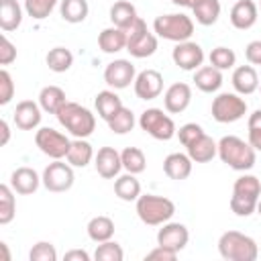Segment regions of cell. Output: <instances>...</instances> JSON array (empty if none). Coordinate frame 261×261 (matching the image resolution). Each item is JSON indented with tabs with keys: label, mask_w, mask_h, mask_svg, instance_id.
Listing matches in <instances>:
<instances>
[{
	"label": "cell",
	"mask_w": 261,
	"mask_h": 261,
	"mask_svg": "<svg viewBox=\"0 0 261 261\" xmlns=\"http://www.w3.org/2000/svg\"><path fill=\"white\" fill-rule=\"evenodd\" d=\"M192 102V88L186 82H175L171 84L165 94H163V108L169 114H179L184 112Z\"/></svg>",
	"instance_id": "cell-16"
},
{
	"label": "cell",
	"mask_w": 261,
	"mask_h": 261,
	"mask_svg": "<svg viewBox=\"0 0 261 261\" xmlns=\"http://www.w3.org/2000/svg\"><path fill=\"white\" fill-rule=\"evenodd\" d=\"M94 167H96L98 175L104 177V179L118 177V173L122 169L120 153L114 147H100L98 153H96V157H94Z\"/></svg>",
	"instance_id": "cell-17"
},
{
	"label": "cell",
	"mask_w": 261,
	"mask_h": 261,
	"mask_svg": "<svg viewBox=\"0 0 261 261\" xmlns=\"http://www.w3.org/2000/svg\"><path fill=\"white\" fill-rule=\"evenodd\" d=\"M186 151H188V155H190V159L194 163H208L218 155V143L204 133L196 141H192L186 147Z\"/></svg>",
	"instance_id": "cell-23"
},
{
	"label": "cell",
	"mask_w": 261,
	"mask_h": 261,
	"mask_svg": "<svg viewBox=\"0 0 261 261\" xmlns=\"http://www.w3.org/2000/svg\"><path fill=\"white\" fill-rule=\"evenodd\" d=\"M29 259L31 261H57V251L53 247V243L49 241H39L33 245V249L29 251Z\"/></svg>",
	"instance_id": "cell-43"
},
{
	"label": "cell",
	"mask_w": 261,
	"mask_h": 261,
	"mask_svg": "<svg viewBox=\"0 0 261 261\" xmlns=\"http://www.w3.org/2000/svg\"><path fill=\"white\" fill-rule=\"evenodd\" d=\"M114 194L124 202H137V198L141 196V181L135 173L126 171L124 175H118L114 179Z\"/></svg>",
	"instance_id": "cell-30"
},
{
	"label": "cell",
	"mask_w": 261,
	"mask_h": 261,
	"mask_svg": "<svg viewBox=\"0 0 261 261\" xmlns=\"http://www.w3.org/2000/svg\"><path fill=\"white\" fill-rule=\"evenodd\" d=\"M45 63H47V67L51 71L63 73L73 65V53L69 49H65V47H53L45 55Z\"/></svg>",
	"instance_id": "cell-35"
},
{
	"label": "cell",
	"mask_w": 261,
	"mask_h": 261,
	"mask_svg": "<svg viewBox=\"0 0 261 261\" xmlns=\"http://www.w3.org/2000/svg\"><path fill=\"white\" fill-rule=\"evenodd\" d=\"M135 94L141 100H155L163 92V75L157 69H143L135 77Z\"/></svg>",
	"instance_id": "cell-15"
},
{
	"label": "cell",
	"mask_w": 261,
	"mask_h": 261,
	"mask_svg": "<svg viewBox=\"0 0 261 261\" xmlns=\"http://www.w3.org/2000/svg\"><path fill=\"white\" fill-rule=\"evenodd\" d=\"M261 198V181L255 175H241L234 179L232 184V196H230V210L241 216L247 218L253 212H257V202Z\"/></svg>",
	"instance_id": "cell-3"
},
{
	"label": "cell",
	"mask_w": 261,
	"mask_h": 261,
	"mask_svg": "<svg viewBox=\"0 0 261 261\" xmlns=\"http://www.w3.org/2000/svg\"><path fill=\"white\" fill-rule=\"evenodd\" d=\"M0 249H2V253H4V261H10V253H8L6 243H0Z\"/></svg>",
	"instance_id": "cell-52"
},
{
	"label": "cell",
	"mask_w": 261,
	"mask_h": 261,
	"mask_svg": "<svg viewBox=\"0 0 261 261\" xmlns=\"http://www.w3.org/2000/svg\"><path fill=\"white\" fill-rule=\"evenodd\" d=\"M137 18H139L137 8H135V4L128 2V0H118V2H114V4L110 6V22H112L114 27H118V29L128 31V29L135 24Z\"/></svg>",
	"instance_id": "cell-26"
},
{
	"label": "cell",
	"mask_w": 261,
	"mask_h": 261,
	"mask_svg": "<svg viewBox=\"0 0 261 261\" xmlns=\"http://www.w3.org/2000/svg\"><path fill=\"white\" fill-rule=\"evenodd\" d=\"M175 6H181V8H192L196 4V0H171Z\"/></svg>",
	"instance_id": "cell-51"
},
{
	"label": "cell",
	"mask_w": 261,
	"mask_h": 261,
	"mask_svg": "<svg viewBox=\"0 0 261 261\" xmlns=\"http://www.w3.org/2000/svg\"><path fill=\"white\" fill-rule=\"evenodd\" d=\"M171 59H173V63L179 69H184V71H196L204 63V49L198 43H194V41H184V43H177L173 47Z\"/></svg>",
	"instance_id": "cell-13"
},
{
	"label": "cell",
	"mask_w": 261,
	"mask_h": 261,
	"mask_svg": "<svg viewBox=\"0 0 261 261\" xmlns=\"http://www.w3.org/2000/svg\"><path fill=\"white\" fill-rule=\"evenodd\" d=\"M175 257H177V251H171V249L161 247V245H157L153 251H149L145 255V259H151V261H173Z\"/></svg>",
	"instance_id": "cell-47"
},
{
	"label": "cell",
	"mask_w": 261,
	"mask_h": 261,
	"mask_svg": "<svg viewBox=\"0 0 261 261\" xmlns=\"http://www.w3.org/2000/svg\"><path fill=\"white\" fill-rule=\"evenodd\" d=\"M41 184H43L41 175H39L33 167H27V165L16 167V169L12 171V175H10V186H12V190H14L16 194H20V196H31V194H35Z\"/></svg>",
	"instance_id": "cell-19"
},
{
	"label": "cell",
	"mask_w": 261,
	"mask_h": 261,
	"mask_svg": "<svg viewBox=\"0 0 261 261\" xmlns=\"http://www.w3.org/2000/svg\"><path fill=\"white\" fill-rule=\"evenodd\" d=\"M98 47L104 51V53H118L122 49H126V31L124 29H118V27H108L104 31H100L98 35Z\"/></svg>",
	"instance_id": "cell-27"
},
{
	"label": "cell",
	"mask_w": 261,
	"mask_h": 261,
	"mask_svg": "<svg viewBox=\"0 0 261 261\" xmlns=\"http://www.w3.org/2000/svg\"><path fill=\"white\" fill-rule=\"evenodd\" d=\"M59 2L61 0H24V12L35 20H43L55 10Z\"/></svg>",
	"instance_id": "cell-40"
},
{
	"label": "cell",
	"mask_w": 261,
	"mask_h": 261,
	"mask_svg": "<svg viewBox=\"0 0 261 261\" xmlns=\"http://www.w3.org/2000/svg\"><path fill=\"white\" fill-rule=\"evenodd\" d=\"M120 159H122V169L128 173H143L147 167V157L139 147H126L120 151Z\"/></svg>",
	"instance_id": "cell-36"
},
{
	"label": "cell",
	"mask_w": 261,
	"mask_h": 261,
	"mask_svg": "<svg viewBox=\"0 0 261 261\" xmlns=\"http://www.w3.org/2000/svg\"><path fill=\"white\" fill-rule=\"evenodd\" d=\"M135 210H137V216L141 218V222H145L149 226H161L167 220H171V216L175 214V204L165 196L141 194L137 198Z\"/></svg>",
	"instance_id": "cell-4"
},
{
	"label": "cell",
	"mask_w": 261,
	"mask_h": 261,
	"mask_svg": "<svg viewBox=\"0 0 261 261\" xmlns=\"http://www.w3.org/2000/svg\"><path fill=\"white\" fill-rule=\"evenodd\" d=\"M245 57L251 65H261V39H255L245 47Z\"/></svg>",
	"instance_id": "cell-48"
},
{
	"label": "cell",
	"mask_w": 261,
	"mask_h": 261,
	"mask_svg": "<svg viewBox=\"0 0 261 261\" xmlns=\"http://www.w3.org/2000/svg\"><path fill=\"white\" fill-rule=\"evenodd\" d=\"M94 106H96L98 116H100L102 120L108 122V120L122 108V100H120V96L110 88V90H102V92L96 94V98H94Z\"/></svg>",
	"instance_id": "cell-25"
},
{
	"label": "cell",
	"mask_w": 261,
	"mask_h": 261,
	"mask_svg": "<svg viewBox=\"0 0 261 261\" xmlns=\"http://www.w3.org/2000/svg\"><path fill=\"white\" fill-rule=\"evenodd\" d=\"M153 33L165 41L184 43L190 41V37L194 35V20L184 12L159 14L153 20Z\"/></svg>",
	"instance_id": "cell-6"
},
{
	"label": "cell",
	"mask_w": 261,
	"mask_h": 261,
	"mask_svg": "<svg viewBox=\"0 0 261 261\" xmlns=\"http://www.w3.org/2000/svg\"><path fill=\"white\" fill-rule=\"evenodd\" d=\"M139 126L145 130L149 137L157 141H169L177 135L175 122L169 114L163 112V108H147L139 116Z\"/></svg>",
	"instance_id": "cell-8"
},
{
	"label": "cell",
	"mask_w": 261,
	"mask_h": 261,
	"mask_svg": "<svg viewBox=\"0 0 261 261\" xmlns=\"http://www.w3.org/2000/svg\"><path fill=\"white\" fill-rule=\"evenodd\" d=\"M94 157H96L94 149H92V145L86 139H73L71 147H69V151L65 155V161L71 167H86V165H90V161Z\"/></svg>",
	"instance_id": "cell-29"
},
{
	"label": "cell",
	"mask_w": 261,
	"mask_h": 261,
	"mask_svg": "<svg viewBox=\"0 0 261 261\" xmlns=\"http://www.w3.org/2000/svg\"><path fill=\"white\" fill-rule=\"evenodd\" d=\"M63 259L65 261H90V253L84 251V249H71V251L65 253Z\"/></svg>",
	"instance_id": "cell-49"
},
{
	"label": "cell",
	"mask_w": 261,
	"mask_h": 261,
	"mask_svg": "<svg viewBox=\"0 0 261 261\" xmlns=\"http://www.w3.org/2000/svg\"><path fill=\"white\" fill-rule=\"evenodd\" d=\"M218 253L226 261H255L259 255V247L249 234L226 230L218 239Z\"/></svg>",
	"instance_id": "cell-5"
},
{
	"label": "cell",
	"mask_w": 261,
	"mask_h": 261,
	"mask_svg": "<svg viewBox=\"0 0 261 261\" xmlns=\"http://www.w3.org/2000/svg\"><path fill=\"white\" fill-rule=\"evenodd\" d=\"M208 59H210V65H214L216 69L224 71V69H232V67H234V63H237V53H234L232 49L220 45V47H214V49L210 51Z\"/></svg>",
	"instance_id": "cell-39"
},
{
	"label": "cell",
	"mask_w": 261,
	"mask_h": 261,
	"mask_svg": "<svg viewBox=\"0 0 261 261\" xmlns=\"http://www.w3.org/2000/svg\"><path fill=\"white\" fill-rule=\"evenodd\" d=\"M135 114H133V110L130 108H126V106H122L106 124H108V128L112 130V133H116V135H126V133H130L133 130V126H135Z\"/></svg>",
	"instance_id": "cell-38"
},
{
	"label": "cell",
	"mask_w": 261,
	"mask_h": 261,
	"mask_svg": "<svg viewBox=\"0 0 261 261\" xmlns=\"http://www.w3.org/2000/svg\"><path fill=\"white\" fill-rule=\"evenodd\" d=\"M230 24L239 31L251 29L259 18V6L253 0H237L230 8Z\"/></svg>",
	"instance_id": "cell-20"
},
{
	"label": "cell",
	"mask_w": 261,
	"mask_h": 261,
	"mask_svg": "<svg viewBox=\"0 0 261 261\" xmlns=\"http://www.w3.org/2000/svg\"><path fill=\"white\" fill-rule=\"evenodd\" d=\"M200 135H204V128L200 126V124H196V122H186V124H181L179 128H177V139H179V143L184 145V147H188L192 141H196Z\"/></svg>",
	"instance_id": "cell-44"
},
{
	"label": "cell",
	"mask_w": 261,
	"mask_h": 261,
	"mask_svg": "<svg viewBox=\"0 0 261 261\" xmlns=\"http://www.w3.org/2000/svg\"><path fill=\"white\" fill-rule=\"evenodd\" d=\"M194 86L204 92V94H212V92H218L220 86H222V71L216 69L214 65H202L194 71Z\"/></svg>",
	"instance_id": "cell-24"
},
{
	"label": "cell",
	"mask_w": 261,
	"mask_h": 261,
	"mask_svg": "<svg viewBox=\"0 0 261 261\" xmlns=\"http://www.w3.org/2000/svg\"><path fill=\"white\" fill-rule=\"evenodd\" d=\"M255 149L237 135H224L218 141V157L234 171H249L255 165Z\"/></svg>",
	"instance_id": "cell-1"
},
{
	"label": "cell",
	"mask_w": 261,
	"mask_h": 261,
	"mask_svg": "<svg viewBox=\"0 0 261 261\" xmlns=\"http://www.w3.org/2000/svg\"><path fill=\"white\" fill-rule=\"evenodd\" d=\"M88 237L94 241V243H104V241H110L114 237V220L110 216H94L90 218L88 226Z\"/></svg>",
	"instance_id": "cell-32"
},
{
	"label": "cell",
	"mask_w": 261,
	"mask_h": 261,
	"mask_svg": "<svg viewBox=\"0 0 261 261\" xmlns=\"http://www.w3.org/2000/svg\"><path fill=\"white\" fill-rule=\"evenodd\" d=\"M22 22V6L16 0H0V29L4 33L16 31Z\"/></svg>",
	"instance_id": "cell-28"
},
{
	"label": "cell",
	"mask_w": 261,
	"mask_h": 261,
	"mask_svg": "<svg viewBox=\"0 0 261 261\" xmlns=\"http://www.w3.org/2000/svg\"><path fill=\"white\" fill-rule=\"evenodd\" d=\"M192 165H194V161L190 159L188 153H169L163 159V173L169 179L181 181V179H188L190 177Z\"/></svg>",
	"instance_id": "cell-22"
},
{
	"label": "cell",
	"mask_w": 261,
	"mask_h": 261,
	"mask_svg": "<svg viewBox=\"0 0 261 261\" xmlns=\"http://www.w3.org/2000/svg\"><path fill=\"white\" fill-rule=\"evenodd\" d=\"M65 92L59 86H45L39 92V106L47 114H57L59 108L65 104Z\"/></svg>",
	"instance_id": "cell-31"
},
{
	"label": "cell",
	"mask_w": 261,
	"mask_h": 261,
	"mask_svg": "<svg viewBox=\"0 0 261 261\" xmlns=\"http://www.w3.org/2000/svg\"><path fill=\"white\" fill-rule=\"evenodd\" d=\"M94 259L96 261H122L124 253H122V247L110 239V241L98 243V247L94 251Z\"/></svg>",
	"instance_id": "cell-41"
},
{
	"label": "cell",
	"mask_w": 261,
	"mask_h": 261,
	"mask_svg": "<svg viewBox=\"0 0 261 261\" xmlns=\"http://www.w3.org/2000/svg\"><path fill=\"white\" fill-rule=\"evenodd\" d=\"M16 59V47L8 41L6 35L0 37V65H10Z\"/></svg>",
	"instance_id": "cell-46"
},
{
	"label": "cell",
	"mask_w": 261,
	"mask_h": 261,
	"mask_svg": "<svg viewBox=\"0 0 261 261\" xmlns=\"http://www.w3.org/2000/svg\"><path fill=\"white\" fill-rule=\"evenodd\" d=\"M88 12H90L88 0H61L59 2V14L69 24L84 22L88 18Z\"/></svg>",
	"instance_id": "cell-33"
},
{
	"label": "cell",
	"mask_w": 261,
	"mask_h": 261,
	"mask_svg": "<svg viewBox=\"0 0 261 261\" xmlns=\"http://www.w3.org/2000/svg\"><path fill=\"white\" fill-rule=\"evenodd\" d=\"M247 141L255 151H261V108H257L253 114H249L247 120Z\"/></svg>",
	"instance_id": "cell-42"
},
{
	"label": "cell",
	"mask_w": 261,
	"mask_h": 261,
	"mask_svg": "<svg viewBox=\"0 0 261 261\" xmlns=\"http://www.w3.org/2000/svg\"><path fill=\"white\" fill-rule=\"evenodd\" d=\"M126 51L137 59L151 57L157 51V35L149 31L147 22L141 16L126 31Z\"/></svg>",
	"instance_id": "cell-9"
},
{
	"label": "cell",
	"mask_w": 261,
	"mask_h": 261,
	"mask_svg": "<svg viewBox=\"0 0 261 261\" xmlns=\"http://www.w3.org/2000/svg\"><path fill=\"white\" fill-rule=\"evenodd\" d=\"M196 22L202 27H212L220 16V0H196L192 6Z\"/></svg>",
	"instance_id": "cell-34"
},
{
	"label": "cell",
	"mask_w": 261,
	"mask_h": 261,
	"mask_svg": "<svg viewBox=\"0 0 261 261\" xmlns=\"http://www.w3.org/2000/svg\"><path fill=\"white\" fill-rule=\"evenodd\" d=\"M257 214L261 216V198H259V202H257Z\"/></svg>",
	"instance_id": "cell-53"
},
{
	"label": "cell",
	"mask_w": 261,
	"mask_h": 261,
	"mask_svg": "<svg viewBox=\"0 0 261 261\" xmlns=\"http://www.w3.org/2000/svg\"><path fill=\"white\" fill-rule=\"evenodd\" d=\"M55 116L73 139H88L96 128V116L92 110L77 102H65Z\"/></svg>",
	"instance_id": "cell-2"
},
{
	"label": "cell",
	"mask_w": 261,
	"mask_h": 261,
	"mask_svg": "<svg viewBox=\"0 0 261 261\" xmlns=\"http://www.w3.org/2000/svg\"><path fill=\"white\" fill-rule=\"evenodd\" d=\"M14 190L8 184L0 186V224H8L12 222L14 214H16V200H14Z\"/></svg>",
	"instance_id": "cell-37"
},
{
	"label": "cell",
	"mask_w": 261,
	"mask_h": 261,
	"mask_svg": "<svg viewBox=\"0 0 261 261\" xmlns=\"http://www.w3.org/2000/svg\"><path fill=\"white\" fill-rule=\"evenodd\" d=\"M43 108L39 106V102L33 100H22L16 104L14 112H12V120L16 124V128L20 130H35L41 124V114Z\"/></svg>",
	"instance_id": "cell-18"
},
{
	"label": "cell",
	"mask_w": 261,
	"mask_h": 261,
	"mask_svg": "<svg viewBox=\"0 0 261 261\" xmlns=\"http://www.w3.org/2000/svg\"><path fill=\"white\" fill-rule=\"evenodd\" d=\"M0 128H2V141H0V145H6L8 139H10V126H8L6 120H2V122H0Z\"/></svg>",
	"instance_id": "cell-50"
},
{
	"label": "cell",
	"mask_w": 261,
	"mask_h": 261,
	"mask_svg": "<svg viewBox=\"0 0 261 261\" xmlns=\"http://www.w3.org/2000/svg\"><path fill=\"white\" fill-rule=\"evenodd\" d=\"M35 145L39 147V151L43 155H47L51 159H63L71 147V141L63 133H59L51 126H41L35 133Z\"/></svg>",
	"instance_id": "cell-11"
},
{
	"label": "cell",
	"mask_w": 261,
	"mask_h": 261,
	"mask_svg": "<svg viewBox=\"0 0 261 261\" xmlns=\"http://www.w3.org/2000/svg\"><path fill=\"white\" fill-rule=\"evenodd\" d=\"M14 98V82H12V75L2 69L0 71V104L6 106L10 104V100Z\"/></svg>",
	"instance_id": "cell-45"
},
{
	"label": "cell",
	"mask_w": 261,
	"mask_h": 261,
	"mask_svg": "<svg viewBox=\"0 0 261 261\" xmlns=\"http://www.w3.org/2000/svg\"><path fill=\"white\" fill-rule=\"evenodd\" d=\"M210 112H212V118L220 124L237 122L247 114V102L237 92H220L212 100Z\"/></svg>",
	"instance_id": "cell-7"
},
{
	"label": "cell",
	"mask_w": 261,
	"mask_h": 261,
	"mask_svg": "<svg viewBox=\"0 0 261 261\" xmlns=\"http://www.w3.org/2000/svg\"><path fill=\"white\" fill-rule=\"evenodd\" d=\"M188 241H190V230H188V226L181 224V222H171V220H167V222L161 224V228L157 230V245L167 247V249H171V251H177V253H179L181 249H186Z\"/></svg>",
	"instance_id": "cell-14"
},
{
	"label": "cell",
	"mask_w": 261,
	"mask_h": 261,
	"mask_svg": "<svg viewBox=\"0 0 261 261\" xmlns=\"http://www.w3.org/2000/svg\"><path fill=\"white\" fill-rule=\"evenodd\" d=\"M41 179H43L45 190H49L53 194H61V192L71 190L75 175H73V167L69 163H65L61 159H53V163H49L43 169Z\"/></svg>",
	"instance_id": "cell-10"
},
{
	"label": "cell",
	"mask_w": 261,
	"mask_h": 261,
	"mask_svg": "<svg viewBox=\"0 0 261 261\" xmlns=\"http://www.w3.org/2000/svg\"><path fill=\"white\" fill-rule=\"evenodd\" d=\"M230 82H232L234 92L241 94V96H249V94L257 92V88H259V75H257V69L251 63L234 67Z\"/></svg>",
	"instance_id": "cell-21"
},
{
	"label": "cell",
	"mask_w": 261,
	"mask_h": 261,
	"mask_svg": "<svg viewBox=\"0 0 261 261\" xmlns=\"http://www.w3.org/2000/svg\"><path fill=\"white\" fill-rule=\"evenodd\" d=\"M135 77H137V71H135V65L128 59H114L104 69V82L112 90L128 88L130 84H135Z\"/></svg>",
	"instance_id": "cell-12"
},
{
	"label": "cell",
	"mask_w": 261,
	"mask_h": 261,
	"mask_svg": "<svg viewBox=\"0 0 261 261\" xmlns=\"http://www.w3.org/2000/svg\"><path fill=\"white\" fill-rule=\"evenodd\" d=\"M259 12H261V0H259Z\"/></svg>",
	"instance_id": "cell-54"
}]
</instances>
